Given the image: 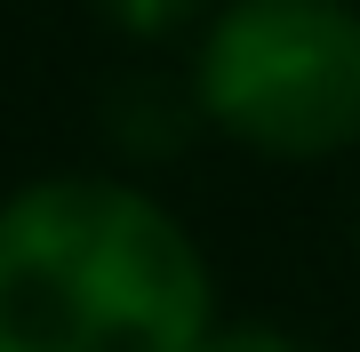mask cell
Wrapping results in <instances>:
<instances>
[{
  "mask_svg": "<svg viewBox=\"0 0 360 352\" xmlns=\"http://www.w3.org/2000/svg\"><path fill=\"white\" fill-rule=\"evenodd\" d=\"M184 80L208 136L321 169L360 144V0H217Z\"/></svg>",
  "mask_w": 360,
  "mask_h": 352,
  "instance_id": "7a4b0ae2",
  "label": "cell"
},
{
  "mask_svg": "<svg viewBox=\"0 0 360 352\" xmlns=\"http://www.w3.org/2000/svg\"><path fill=\"white\" fill-rule=\"evenodd\" d=\"M200 352H321L304 337V328H288V320H264V313H240V320H217L200 337Z\"/></svg>",
  "mask_w": 360,
  "mask_h": 352,
  "instance_id": "5b68a950",
  "label": "cell"
},
{
  "mask_svg": "<svg viewBox=\"0 0 360 352\" xmlns=\"http://www.w3.org/2000/svg\"><path fill=\"white\" fill-rule=\"evenodd\" d=\"M200 136H208V120H200V96H193L184 72L136 65V72H120L112 89H104V144L120 152V169H136V176L168 169V160H184Z\"/></svg>",
  "mask_w": 360,
  "mask_h": 352,
  "instance_id": "3957f363",
  "label": "cell"
},
{
  "mask_svg": "<svg viewBox=\"0 0 360 352\" xmlns=\"http://www.w3.org/2000/svg\"><path fill=\"white\" fill-rule=\"evenodd\" d=\"M217 264L136 169H40L0 193V352H200Z\"/></svg>",
  "mask_w": 360,
  "mask_h": 352,
  "instance_id": "6da1fadb",
  "label": "cell"
},
{
  "mask_svg": "<svg viewBox=\"0 0 360 352\" xmlns=\"http://www.w3.org/2000/svg\"><path fill=\"white\" fill-rule=\"evenodd\" d=\"M104 16V32L129 40V48H176V40H193L208 25V8L217 0H89Z\"/></svg>",
  "mask_w": 360,
  "mask_h": 352,
  "instance_id": "277c9868",
  "label": "cell"
}]
</instances>
